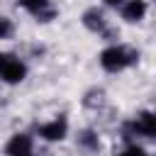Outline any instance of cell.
Wrapping results in <instances>:
<instances>
[{
  "label": "cell",
  "mask_w": 156,
  "mask_h": 156,
  "mask_svg": "<svg viewBox=\"0 0 156 156\" xmlns=\"http://www.w3.org/2000/svg\"><path fill=\"white\" fill-rule=\"evenodd\" d=\"M119 156H149V154H146V151H144L141 146H136V144H132V146H127V149H124V151H122Z\"/></svg>",
  "instance_id": "12"
},
{
  "label": "cell",
  "mask_w": 156,
  "mask_h": 156,
  "mask_svg": "<svg viewBox=\"0 0 156 156\" xmlns=\"http://www.w3.org/2000/svg\"><path fill=\"white\" fill-rule=\"evenodd\" d=\"M144 15H146V2L144 0H129L122 7V17L127 22H139V20H144Z\"/></svg>",
  "instance_id": "7"
},
{
  "label": "cell",
  "mask_w": 156,
  "mask_h": 156,
  "mask_svg": "<svg viewBox=\"0 0 156 156\" xmlns=\"http://www.w3.org/2000/svg\"><path fill=\"white\" fill-rule=\"evenodd\" d=\"M12 32H15L12 22H10L7 17H0V39H10V37H12Z\"/></svg>",
  "instance_id": "11"
},
{
  "label": "cell",
  "mask_w": 156,
  "mask_h": 156,
  "mask_svg": "<svg viewBox=\"0 0 156 156\" xmlns=\"http://www.w3.org/2000/svg\"><path fill=\"white\" fill-rule=\"evenodd\" d=\"M27 76V66L12 56V54H0V78L5 83H20Z\"/></svg>",
  "instance_id": "2"
},
{
  "label": "cell",
  "mask_w": 156,
  "mask_h": 156,
  "mask_svg": "<svg viewBox=\"0 0 156 156\" xmlns=\"http://www.w3.org/2000/svg\"><path fill=\"white\" fill-rule=\"evenodd\" d=\"M78 146H83L85 151H95V149L100 146V139H98V134H95V132L85 129V132H80V134H78Z\"/></svg>",
  "instance_id": "8"
},
{
  "label": "cell",
  "mask_w": 156,
  "mask_h": 156,
  "mask_svg": "<svg viewBox=\"0 0 156 156\" xmlns=\"http://www.w3.org/2000/svg\"><path fill=\"white\" fill-rule=\"evenodd\" d=\"M124 132H136V134H144V136H154L156 134V115L154 112H141L132 124L124 127Z\"/></svg>",
  "instance_id": "4"
},
{
  "label": "cell",
  "mask_w": 156,
  "mask_h": 156,
  "mask_svg": "<svg viewBox=\"0 0 156 156\" xmlns=\"http://www.w3.org/2000/svg\"><path fill=\"white\" fill-rule=\"evenodd\" d=\"M107 5H117V2H122V0H105Z\"/></svg>",
  "instance_id": "13"
},
{
  "label": "cell",
  "mask_w": 156,
  "mask_h": 156,
  "mask_svg": "<svg viewBox=\"0 0 156 156\" xmlns=\"http://www.w3.org/2000/svg\"><path fill=\"white\" fill-rule=\"evenodd\" d=\"M136 61H139V51L127 49V46H107L100 54V66L110 73H117V71H122Z\"/></svg>",
  "instance_id": "1"
},
{
  "label": "cell",
  "mask_w": 156,
  "mask_h": 156,
  "mask_svg": "<svg viewBox=\"0 0 156 156\" xmlns=\"http://www.w3.org/2000/svg\"><path fill=\"white\" fill-rule=\"evenodd\" d=\"M83 24H85L90 32H105V29H107L105 15H102V10H98V7H88V10L83 12Z\"/></svg>",
  "instance_id": "6"
},
{
  "label": "cell",
  "mask_w": 156,
  "mask_h": 156,
  "mask_svg": "<svg viewBox=\"0 0 156 156\" xmlns=\"http://www.w3.org/2000/svg\"><path fill=\"white\" fill-rule=\"evenodd\" d=\"M102 102H105V90H102V88H93V90H88L85 98H83V105H85V107H93V110L100 107Z\"/></svg>",
  "instance_id": "9"
},
{
  "label": "cell",
  "mask_w": 156,
  "mask_h": 156,
  "mask_svg": "<svg viewBox=\"0 0 156 156\" xmlns=\"http://www.w3.org/2000/svg\"><path fill=\"white\" fill-rule=\"evenodd\" d=\"M7 156H32V136L29 134H15L7 146H5Z\"/></svg>",
  "instance_id": "5"
},
{
  "label": "cell",
  "mask_w": 156,
  "mask_h": 156,
  "mask_svg": "<svg viewBox=\"0 0 156 156\" xmlns=\"http://www.w3.org/2000/svg\"><path fill=\"white\" fill-rule=\"evenodd\" d=\"M17 5L24 7V10H29V12H34V15H39L41 10L49 7V0H17Z\"/></svg>",
  "instance_id": "10"
},
{
  "label": "cell",
  "mask_w": 156,
  "mask_h": 156,
  "mask_svg": "<svg viewBox=\"0 0 156 156\" xmlns=\"http://www.w3.org/2000/svg\"><path fill=\"white\" fill-rule=\"evenodd\" d=\"M37 132H39V136L46 139V141H61V139L66 136V132H68V122H66L63 117H56V119H51V122L39 124Z\"/></svg>",
  "instance_id": "3"
}]
</instances>
